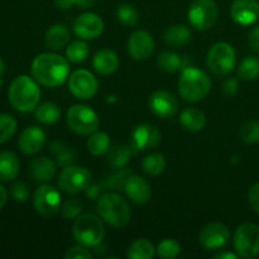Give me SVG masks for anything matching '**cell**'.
I'll return each mask as SVG.
<instances>
[{
  "mask_svg": "<svg viewBox=\"0 0 259 259\" xmlns=\"http://www.w3.org/2000/svg\"><path fill=\"white\" fill-rule=\"evenodd\" d=\"M93 67L99 75H111L119 68L118 55L109 48L99 50L93 58Z\"/></svg>",
  "mask_w": 259,
  "mask_h": 259,
  "instance_id": "cell-22",
  "label": "cell"
},
{
  "mask_svg": "<svg viewBox=\"0 0 259 259\" xmlns=\"http://www.w3.org/2000/svg\"><path fill=\"white\" fill-rule=\"evenodd\" d=\"M149 108L159 118L168 119L179 110V101L169 91L157 90L149 98Z\"/></svg>",
  "mask_w": 259,
  "mask_h": 259,
  "instance_id": "cell-17",
  "label": "cell"
},
{
  "mask_svg": "<svg viewBox=\"0 0 259 259\" xmlns=\"http://www.w3.org/2000/svg\"><path fill=\"white\" fill-rule=\"evenodd\" d=\"M32 77L46 88H57L70 77V61L57 53L45 52L33 60Z\"/></svg>",
  "mask_w": 259,
  "mask_h": 259,
  "instance_id": "cell-1",
  "label": "cell"
},
{
  "mask_svg": "<svg viewBox=\"0 0 259 259\" xmlns=\"http://www.w3.org/2000/svg\"><path fill=\"white\" fill-rule=\"evenodd\" d=\"M9 103L20 113H30L37 109L40 99V90L37 81L27 75H20L12 81L8 91Z\"/></svg>",
  "mask_w": 259,
  "mask_h": 259,
  "instance_id": "cell-2",
  "label": "cell"
},
{
  "mask_svg": "<svg viewBox=\"0 0 259 259\" xmlns=\"http://www.w3.org/2000/svg\"><path fill=\"white\" fill-rule=\"evenodd\" d=\"M156 253L159 258L174 259L181 253V245L177 240L167 238V239L159 242V244L156 248Z\"/></svg>",
  "mask_w": 259,
  "mask_h": 259,
  "instance_id": "cell-37",
  "label": "cell"
},
{
  "mask_svg": "<svg viewBox=\"0 0 259 259\" xmlns=\"http://www.w3.org/2000/svg\"><path fill=\"white\" fill-rule=\"evenodd\" d=\"M218 15L219 8L215 0H194L187 10V19L197 30H209L214 27Z\"/></svg>",
  "mask_w": 259,
  "mask_h": 259,
  "instance_id": "cell-9",
  "label": "cell"
},
{
  "mask_svg": "<svg viewBox=\"0 0 259 259\" xmlns=\"http://www.w3.org/2000/svg\"><path fill=\"white\" fill-rule=\"evenodd\" d=\"M248 45L253 52L259 53V25L253 28L248 37Z\"/></svg>",
  "mask_w": 259,
  "mask_h": 259,
  "instance_id": "cell-46",
  "label": "cell"
},
{
  "mask_svg": "<svg viewBox=\"0 0 259 259\" xmlns=\"http://www.w3.org/2000/svg\"><path fill=\"white\" fill-rule=\"evenodd\" d=\"M34 115L37 121L50 125V124H55L60 120L61 109L55 103L47 101V103H43L37 106V109L34 110Z\"/></svg>",
  "mask_w": 259,
  "mask_h": 259,
  "instance_id": "cell-32",
  "label": "cell"
},
{
  "mask_svg": "<svg viewBox=\"0 0 259 259\" xmlns=\"http://www.w3.org/2000/svg\"><path fill=\"white\" fill-rule=\"evenodd\" d=\"M180 123L186 131L200 132L206 125L205 114L197 108H186L181 111Z\"/></svg>",
  "mask_w": 259,
  "mask_h": 259,
  "instance_id": "cell-25",
  "label": "cell"
},
{
  "mask_svg": "<svg viewBox=\"0 0 259 259\" xmlns=\"http://www.w3.org/2000/svg\"><path fill=\"white\" fill-rule=\"evenodd\" d=\"M110 137L105 132H94L93 134H90V138L88 139V151L90 152L93 156L100 157L105 156L106 152L110 148Z\"/></svg>",
  "mask_w": 259,
  "mask_h": 259,
  "instance_id": "cell-30",
  "label": "cell"
},
{
  "mask_svg": "<svg viewBox=\"0 0 259 259\" xmlns=\"http://www.w3.org/2000/svg\"><path fill=\"white\" fill-rule=\"evenodd\" d=\"M98 78L93 72L85 68L73 71L68 77V90L75 98L80 100H89L98 93Z\"/></svg>",
  "mask_w": 259,
  "mask_h": 259,
  "instance_id": "cell-12",
  "label": "cell"
},
{
  "mask_svg": "<svg viewBox=\"0 0 259 259\" xmlns=\"http://www.w3.org/2000/svg\"><path fill=\"white\" fill-rule=\"evenodd\" d=\"M166 167V159H164V157L159 153L148 154V156L144 157L143 161H142V169H143L144 174H147L148 176H159L161 174H163Z\"/></svg>",
  "mask_w": 259,
  "mask_h": 259,
  "instance_id": "cell-33",
  "label": "cell"
},
{
  "mask_svg": "<svg viewBox=\"0 0 259 259\" xmlns=\"http://www.w3.org/2000/svg\"><path fill=\"white\" fill-rule=\"evenodd\" d=\"M154 51V39L151 33L139 29L131 34L128 39V52L136 61H144Z\"/></svg>",
  "mask_w": 259,
  "mask_h": 259,
  "instance_id": "cell-16",
  "label": "cell"
},
{
  "mask_svg": "<svg viewBox=\"0 0 259 259\" xmlns=\"http://www.w3.org/2000/svg\"><path fill=\"white\" fill-rule=\"evenodd\" d=\"M93 175L86 167L82 166H68L65 167L58 177V186L63 192L68 195H77L85 192L91 185Z\"/></svg>",
  "mask_w": 259,
  "mask_h": 259,
  "instance_id": "cell-10",
  "label": "cell"
},
{
  "mask_svg": "<svg viewBox=\"0 0 259 259\" xmlns=\"http://www.w3.org/2000/svg\"><path fill=\"white\" fill-rule=\"evenodd\" d=\"M230 15L237 24L248 27L259 19V3L257 0H234Z\"/></svg>",
  "mask_w": 259,
  "mask_h": 259,
  "instance_id": "cell-18",
  "label": "cell"
},
{
  "mask_svg": "<svg viewBox=\"0 0 259 259\" xmlns=\"http://www.w3.org/2000/svg\"><path fill=\"white\" fill-rule=\"evenodd\" d=\"M66 123L73 133L80 136H90L98 131L100 120L98 114L90 106L76 104L67 110Z\"/></svg>",
  "mask_w": 259,
  "mask_h": 259,
  "instance_id": "cell-6",
  "label": "cell"
},
{
  "mask_svg": "<svg viewBox=\"0 0 259 259\" xmlns=\"http://www.w3.org/2000/svg\"><path fill=\"white\" fill-rule=\"evenodd\" d=\"M235 253L240 258L252 259L259 254V227L254 223H243L233 237Z\"/></svg>",
  "mask_w": 259,
  "mask_h": 259,
  "instance_id": "cell-8",
  "label": "cell"
},
{
  "mask_svg": "<svg viewBox=\"0 0 259 259\" xmlns=\"http://www.w3.org/2000/svg\"><path fill=\"white\" fill-rule=\"evenodd\" d=\"M164 42L172 47H182L191 40V32L184 24L171 25L164 32Z\"/></svg>",
  "mask_w": 259,
  "mask_h": 259,
  "instance_id": "cell-29",
  "label": "cell"
},
{
  "mask_svg": "<svg viewBox=\"0 0 259 259\" xmlns=\"http://www.w3.org/2000/svg\"><path fill=\"white\" fill-rule=\"evenodd\" d=\"M90 53V47L83 39L73 40L66 48V58L71 63H81L89 57Z\"/></svg>",
  "mask_w": 259,
  "mask_h": 259,
  "instance_id": "cell-35",
  "label": "cell"
},
{
  "mask_svg": "<svg viewBox=\"0 0 259 259\" xmlns=\"http://www.w3.org/2000/svg\"><path fill=\"white\" fill-rule=\"evenodd\" d=\"M7 201H8V192L7 190L0 185V209H3V207L5 206Z\"/></svg>",
  "mask_w": 259,
  "mask_h": 259,
  "instance_id": "cell-51",
  "label": "cell"
},
{
  "mask_svg": "<svg viewBox=\"0 0 259 259\" xmlns=\"http://www.w3.org/2000/svg\"><path fill=\"white\" fill-rule=\"evenodd\" d=\"M123 190L128 199L137 205L147 204L152 197L151 185L146 179L138 176V175L132 174L126 179Z\"/></svg>",
  "mask_w": 259,
  "mask_h": 259,
  "instance_id": "cell-19",
  "label": "cell"
},
{
  "mask_svg": "<svg viewBox=\"0 0 259 259\" xmlns=\"http://www.w3.org/2000/svg\"><path fill=\"white\" fill-rule=\"evenodd\" d=\"M46 139H47V137H46L45 131L42 128H39V126H28L20 133L18 146H19V149L22 151L23 154L33 156L45 147Z\"/></svg>",
  "mask_w": 259,
  "mask_h": 259,
  "instance_id": "cell-20",
  "label": "cell"
},
{
  "mask_svg": "<svg viewBox=\"0 0 259 259\" xmlns=\"http://www.w3.org/2000/svg\"><path fill=\"white\" fill-rule=\"evenodd\" d=\"M73 32L80 39H96L104 32V20L95 13H83L76 18Z\"/></svg>",
  "mask_w": 259,
  "mask_h": 259,
  "instance_id": "cell-15",
  "label": "cell"
},
{
  "mask_svg": "<svg viewBox=\"0 0 259 259\" xmlns=\"http://www.w3.org/2000/svg\"><path fill=\"white\" fill-rule=\"evenodd\" d=\"M5 72V63L4 61H3V58L0 57V88H2L3 85V75H4Z\"/></svg>",
  "mask_w": 259,
  "mask_h": 259,
  "instance_id": "cell-52",
  "label": "cell"
},
{
  "mask_svg": "<svg viewBox=\"0 0 259 259\" xmlns=\"http://www.w3.org/2000/svg\"><path fill=\"white\" fill-rule=\"evenodd\" d=\"M19 169L20 162L14 152H0V181L8 182L17 179Z\"/></svg>",
  "mask_w": 259,
  "mask_h": 259,
  "instance_id": "cell-24",
  "label": "cell"
},
{
  "mask_svg": "<svg viewBox=\"0 0 259 259\" xmlns=\"http://www.w3.org/2000/svg\"><path fill=\"white\" fill-rule=\"evenodd\" d=\"M104 220L94 214H82L75 219L72 235L76 242L85 247L95 248L101 244L105 237Z\"/></svg>",
  "mask_w": 259,
  "mask_h": 259,
  "instance_id": "cell-5",
  "label": "cell"
},
{
  "mask_svg": "<svg viewBox=\"0 0 259 259\" xmlns=\"http://www.w3.org/2000/svg\"><path fill=\"white\" fill-rule=\"evenodd\" d=\"M132 147L124 144H116L109 148L106 152V163L115 169H120L126 167L132 157Z\"/></svg>",
  "mask_w": 259,
  "mask_h": 259,
  "instance_id": "cell-26",
  "label": "cell"
},
{
  "mask_svg": "<svg viewBox=\"0 0 259 259\" xmlns=\"http://www.w3.org/2000/svg\"><path fill=\"white\" fill-rule=\"evenodd\" d=\"M10 195L17 202H27L29 199L30 191L24 182L17 181L10 187Z\"/></svg>",
  "mask_w": 259,
  "mask_h": 259,
  "instance_id": "cell-42",
  "label": "cell"
},
{
  "mask_svg": "<svg viewBox=\"0 0 259 259\" xmlns=\"http://www.w3.org/2000/svg\"><path fill=\"white\" fill-rule=\"evenodd\" d=\"M240 138L247 144L259 143V121L249 120L240 128Z\"/></svg>",
  "mask_w": 259,
  "mask_h": 259,
  "instance_id": "cell-39",
  "label": "cell"
},
{
  "mask_svg": "<svg viewBox=\"0 0 259 259\" xmlns=\"http://www.w3.org/2000/svg\"><path fill=\"white\" fill-rule=\"evenodd\" d=\"M50 151L56 158L58 166L62 168L72 166L76 161V153L68 144L62 141H53L50 144Z\"/></svg>",
  "mask_w": 259,
  "mask_h": 259,
  "instance_id": "cell-28",
  "label": "cell"
},
{
  "mask_svg": "<svg viewBox=\"0 0 259 259\" xmlns=\"http://www.w3.org/2000/svg\"><path fill=\"white\" fill-rule=\"evenodd\" d=\"M82 211V202L77 199H67L61 206V212L66 220H75Z\"/></svg>",
  "mask_w": 259,
  "mask_h": 259,
  "instance_id": "cell-40",
  "label": "cell"
},
{
  "mask_svg": "<svg viewBox=\"0 0 259 259\" xmlns=\"http://www.w3.org/2000/svg\"><path fill=\"white\" fill-rule=\"evenodd\" d=\"M161 142V132L151 124H139L131 134V147L137 153L157 148Z\"/></svg>",
  "mask_w": 259,
  "mask_h": 259,
  "instance_id": "cell-13",
  "label": "cell"
},
{
  "mask_svg": "<svg viewBox=\"0 0 259 259\" xmlns=\"http://www.w3.org/2000/svg\"><path fill=\"white\" fill-rule=\"evenodd\" d=\"M55 5L57 9L66 10V9H70V8L72 7L73 2L72 0H55Z\"/></svg>",
  "mask_w": 259,
  "mask_h": 259,
  "instance_id": "cell-48",
  "label": "cell"
},
{
  "mask_svg": "<svg viewBox=\"0 0 259 259\" xmlns=\"http://www.w3.org/2000/svg\"><path fill=\"white\" fill-rule=\"evenodd\" d=\"M101 186H99V185H93L91 184L90 186L88 187V189L85 190V194L86 196L90 197L91 200H95V199H99L100 197V192H101Z\"/></svg>",
  "mask_w": 259,
  "mask_h": 259,
  "instance_id": "cell-47",
  "label": "cell"
},
{
  "mask_svg": "<svg viewBox=\"0 0 259 259\" xmlns=\"http://www.w3.org/2000/svg\"><path fill=\"white\" fill-rule=\"evenodd\" d=\"M96 210L99 217L113 228L125 227L132 218V210L126 200L115 192L100 195Z\"/></svg>",
  "mask_w": 259,
  "mask_h": 259,
  "instance_id": "cell-4",
  "label": "cell"
},
{
  "mask_svg": "<svg viewBox=\"0 0 259 259\" xmlns=\"http://www.w3.org/2000/svg\"><path fill=\"white\" fill-rule=\"evenodd\" d=\"M70 42V30L63 24H53L46 32L45 45L52 51H60L67 47Z\"/></svg>",
  "mask_w": 259,
  "mask_h": 259,
  "instance_id": "cell-23",
  "label": "cell"
},
{
  "mask_svg": "<svg viewBox=\"0 0 259 259\" xmlns=\"http://www.w3.org/2000/svg\"><path fill=\"white\" fill-rule=\"evenodd\" d=\"M211 80L206 72L192 66L181 71L179 80V93L187 103H199L209 95Z\"/></svg>",
  "mask_w": 259,
  "mask_h": 259,
  "instance_id": "cell-3",
  "label": "cell"
},
{
  "mask_svg": "<svg viewBox=\"0 0 259 259\" xmlns=\"http://www.w3.org/2000/svg\"><path fill=\"white\" fill-rule=\"evenodd\" d=\"M131 175L132 174L128 169H125V167L120 168V172H116V174L109 176V179L105 181V187H111V190H123L124 184Z\"/></svg>",
  "mask_w": 259,
  "mask_h": 259,
  "instance_id": "cell-41",
  "label": "cell"
},
{
  "mask_svg": "<svg viewBox=\"0 0 259 259\" xmlns=\"http://www.w3.org/2000/svg\"><path fill=\"white\" fill-rule=\"evenodd\" d=\"M156 248L148 239H136L128 248L126 257L131 259H152L156 255Z\"/></svg>",
  "mask_w": 259,
  "mask_h": 259,
  "instance_id": "cell-31",
  "label": "cell"
},
{
  "mask_svg": "<svg viewBox=\"0 0 259 259\" xmlns=\"http://www.w3.org/2000/svg\"><path fill=\"white\" fill-rule=\"evenodd\" d=\"M237 62V55L232 45L228 42H218L209 50L206 65L217 76H227L232 73Z\"/></svg>",
  "mask_w": 259,
  "mask_h": 259,
  "instance_id": "cell-7",
  "label": "cell"
},
{
  "mask_svg": "<svg viewBox=\"0 0 259 259\" xmlns=\"http://www.w3.org/2000/svg\"><path fill=\"white\" fill-rule=\"evenodd\" d=\"M215 259H238L239 255L237 253H232V252H220L218 254L214 255Z\"/></svg>",
  "mask_w": 259,
  "mask_h": 259,
  "instance_id": "cell-50",
  "label": "cell"
},
{
  "mask_svg": "<svg viewBox=\"0 0 259 259\" xmlns=\"http://www.w3.org/2000/svg\"><path fill=\"white\" fill-rule=\"evenodd\" d=\"M35 211L46 218L57 214L62 206V197L56 187L48 184H42L34 192L33 199Z\"/></svg>",
  "mask_w": 259,
  "mask_h": 259,
  "instance_id": "cell-11",
  "label": "cell"
},
{
  "mask_svg": "<svg viewBox=\"0 0 259 259\" xmlns=\"http://www.w3.org/2000/svg\"><path fill=\"white\" fill-rule=\"evenodd\" d=\"M247 199L248 204L252 207L253 211L259 214V181L250 187L249 191H248Z\"/></svg>",
  "mask_w": 259,
  "mask_h": 259,
  "instance_id": "cell-44",
  "label": "cell"
},
{
  "mask_svg": "<svg viewBox=\"0 0 259 259\" xmlns=\"http://www.w3.org/2000/svg\"><path fill=\"white\" fill-rule=\"evenodd\" d=\"M17 120L10 114L0 113V143L8 142L17 132Z\"/></svg>",
  "mask_w": 259,
  "mask_h": 259,
  "instance_id": "cell-38",
  "label": "cell"
},
{
  "mask_svg": "<svg viewBox=\"0 0 259 259\" xmlns=\"http://www.w3.org/2000/svg\"><path fill=\"white\" fill-rule=\"evenodd\" d=\"M30 176L38 184H48L52 181L57 172V162L48 157H35L30 162Z\"/></svg>",
  "mask_w": 259,
  "mask_h": 259,
  "instance_id": "cell-21",
  "label": "cell"
},
{
  "mask_svg": "<svg viewBox=\"0 0 259 259\" xmlns=\"http://www.w3.org/2000/svg\"><path fill=\"white\" fill-rule=\"evenodd\" d=\"M157 65L162 71L168 73L177 72L180 70L182 71L185 67L190 66L185 62L184 56H180L174 51H163L159 53L157 57Z\"/></svg>",
  "mask_w": 259,
  "mask_h": 259,
  "instance_id": "cell-27",
  "label": "cell"
},
{
  "mask_svg": "<svg viewBox=\"0 0 259 259\" xmlns=\"http://www.w3.org/2000/svg\"><path fill=\"white\" fill-rule=\"evenodd\" d=\"M230 232L223 223H210L205 225L199 235V243L206 250H218L229 243Z\"/></svg>",
  "mask_w": 259,
  "mask_h": 259,
  "instance_id": "cell-14",
  "label": "cell"
},
{
  "mask_svg": "<svg viewBox=\"0 0 259 259\" xmlns=\"http://www.w3.org/2000/svg\"><path fill=\"white\" fill-rule=\"evenodd\" d=\"M116 17L121 24L126 27H136L139 22L138 10L132 4H121L116 9Z\"/></svg>",
  "mask_w": 259,
  "mask_h": 259,
  "instance_id": "cell-36",
  "label": "cell"
},
{
  "mask_svg": "<svg viewBox=\"0 0 259 259\" xmlns=\"http://www.w3.org/2000/svg\"><path fill=\"white\" fill-rule=\"evenodd\" d=\"M238 77L243 81H253L259 77V57L247 56L238 67Z\"/></svg>",
  "mask_w": 259,
  "mask_h": 259,
  "instance_id": "cell-34",
  "label": "cell"
},
{
  "mask_svg": "<svg viewBox=\"0 0 259 259\" xmlns=\"http://www.w3.org/2000/svg\"><path fill=\"white\" fill-rule=\"evenodd\" d=\"M91 257H93V254L88 249V247L81 244L75 245L72 248H68L65 253L66 259H90Z\"/></svg>",
  "mask_w": 259,
  "mask_h": 259,
  "instance_id": "cell-43",
  "label": "cell"
},
{
  "mask_svg": "<svg viewBox=\"0 0 259 259\" xmlns=\"http://www.w3.org/2000/svg\"><path fill=\"white\" fill-rule=\"evenodd\" d=\"M73 5H77L81 9H86V8H91L95 4V0H72Z\"/></svg>",
  "mask_w": 259,
  "mask_h": 259,
  "instance_id": "cell-49",
  "label": "cell"
},
{
  "mask_svg": "<svg viewBox=\"0 0 259 259\" xmlns=\"http://www.w3.org/2000/svg\"><path fill=\"white\" fill-rule=\"evenodd\" d=\"M239 90V81L235 77H229L223 83V91L227 96H235Z\"/></svg>",
  "mask_w": 259,
  "mask_h": 259,
  "instance_id": "cell-45",
  "label": "cell"
}]
</instances>
